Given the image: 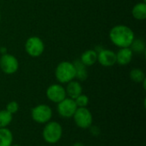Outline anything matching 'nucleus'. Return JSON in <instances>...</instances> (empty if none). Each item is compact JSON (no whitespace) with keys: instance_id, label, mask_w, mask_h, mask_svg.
I'll use <instances>...</instances> for the list:
<instances>
[{"instance_id":"f257e3e1","label":"nucleus","mask_w":146,"mask_h":146,"mask_svg":"<svg viewBox=\"0 0 146 146\" xmlns=\"http://www.w3.org/2000/svg\"><path fill=\"white\" fill-rule=\"evenodd\" d=\"M110 39L113 44L119 48L130 47L131 44L135 38L134 32L131 27L126 25L114 26L109 33Z\"/></svg>"},{"instance_id":"f03ea898","label":"nucleus","mask_w":146,"mask_h":146,"mask_svg":"<svg viewBox=\"0 0 146 146\" xmlns=\"http://www.w3.org/2000/svg\"><path fill=\"white\" fill-rule=\"evenodd\" d=\"M62 133L63 129L59 122L50 121L49 122L45 123L43 128L42 136L46 143L50 145H55L61 140L62 137Z\"/></svg>"},{"instance_id":"7ed1b4c3","label":"nucleus","mask_w":146,"mask_h":146,"mask_svg":"<svg viewBox=\"0 0 146 146\" xmlns=\"http://www.w3.org/2000/svg\"><path fill=\"white\" fill-rule=\"evenodd\" d=\"M76 72L73 62H61L55 69V77L60 84H67L75 79Z\"/></svg>"},{"instance_id":"20e7f679","label":"nucleus","mask_w":146,"mask_h":146,"mask_svg":"<svg viewBox=\"0 0 146 146\" xmlns=\"http://www.w3.org/2000/svg\"><path fill=\"white\" fill-rule=\"evenodd\" d=\"M25 50L27 54L31 57H39L44 51V43L39 37H29L25 43Z\"/></svg>"},{"instance_id":"39448f33","label":"nucleus","mask_w":146,"mask_h":146,"mask_svg":"<svg viewBox=\"0 0 146 146\" xmlns=\"http://www.w3.org/2000/svg\"><path fill=\"white\" fill-rule=\"evenodd\" d=\"M53 115L51 108L47 104H38L32 109V119L38 124H45L49 122Z\"/></svg>"},{"instance_id":"423d86ee","label":"nucleus","mask_w":146,"mask_h":146,"mask_svg":"<svg viewBox=\"0 0 146 146\" xmlns=\"http://www.w3.org/2000/svg\"><path fill=\"white\" fill-rule=\"evenodd\" d=\"M75 125L81 129H88L92 125L93 117L91 111L86 108H77L73 115Z\"/></svg>"},{"instance_id":"0eeeda50","label":"nucleus","mask_w":146,"mask_h":146,"mask_svg":"<svg viewBox=\"0 0 146 146\" xmlns=\"http://www.w3.org/2000/svg\"><path fill=\"white\" fill-rule=\"evenodd\" d=\"M0 69L5 74H14L19 69L18 59L11 54H4L0 56Z\"/></svg>"},{"instance_id":"6e6552de","label":"nucleus","mask_w":146,"mask_h":146,"mask_svg":"<svg viewBox=\"0 0 146 146\" xmlns=\"http://www.w3.org/2000/svg\"><path fill=\"white\" fill-rule=\"evenodd\" d=\"M77 105L74 99L66 98L57 104L56 110L59 115L62 118H71L77 110Z\"/></svg>"},{"instance_id":"1a4fd4ad","label":"nucleus","mask_w":146,"mask_h":146,"mask_svg":"<svg viewBox=\"0 0 146 146\" xmlns=\"http://www.w3.org/2000/svg\"><path fill=\"white\" fill-rule=\"evenodd\" d=\"M46 97L50 102L57 104L67 98L65 87L62 84H52L46 89Z\"/></svg>"},{"instance_id":"9d476101","label":"nucleus","mask_w":146,"mask_h":146,"mask_svg":"<svg viewBox=\"0 0 146 146\" xmlns=\"http://www.w3.org/2000/svg\"><path fill=\"white\" fill-rule=\"evenodd\" d=\"M98 62L103 67H112L116 63V55L111 50L102 49L98 52Z\"/></svg>"},{"instance_id":"9b49d317","label":"nucleus","mask_w":146,"mask_h":146,"mask_svg":"<svg viewBox=\"0 0 146 146\" xmlns=\"http://www.w3.org/2000/svg\"><path fill=\"white\" fill-rule=\"evenodd\" d=\"M116 55V63H118L121 66H126L128 65L133 56V52L130 49V47L127 48H120L119 50L115 53Z\"/></svg>"},{"instance_id":"f8f14e48","label":"nucleus","mask_w":146,"mask_h":146,"mask_svg":"<svg viewBox=\"0 0 146 146\" xmlns=\"http://www.w3.org/2000/svg\"><path fill=\"white\" fill-rule=\"evenodd\" d=\"M67 97L72 99H75L83 92V87L79 80H71L70 82L67 83L65 87Z\"/></svg>"},{"instance_id":"ddd939ff","label":"nucleus","mask_w":146,"mask_h":146,"mask_svg":"<svg viewBox=\"0 0 146 146\" xmlns=\"http://www.w3.org/2000/svg\"><path fill=\"white\" fill-rule=\"evenodd\" d=\"M80 61L86 67L94 65L98 62V52L94 49H90L81 54Z\"/></svg>"},{"instance_id":"4468645a","label":"nucleus","mask_w":146,"mask_h":146,"mask_svg":"<svg viewBox=\"0 0 146 146\" xmlns=\"http://www.w3.org/2000/svg\"><path fill=\"white\" fill-rule=\"evenodd\" d=\"M132 15L134 19L138 21H144L146 19V3L140 2L136 3L132 9Z\"/></svg>"},{"instance_id":"2eb2a0df","label":"nucleus","mask_w":146,"mask_h":146,"mask_svg":"<svg viewBox=\"0 0 146 146\" xmlns=\"http://www.w3.org/2000/svg\"><path fill=\"white\" fill-rule=\"evenodd\" d=\"M75 68V79H77L79 81H85L88 78V71H87V67L85 66L80 60L74 61L73 62Z\"/></svg>"},{"instance_id":"dca6fc26","label":"nucleus","mask_w":146,"mask_h":146,"mask_svg":"<svg viewBox=\"0 0 146 146\" xmlns=\"http://www.w3.org/2000/svg\"><path fill=\"white\" fill-rule=\"evenodd\" d=\"M13 139V133L8 127L0 128V146H11Z\"/></svg>"},{"instance_id":"f3484780","label":"nucleus","mask_w":146,"mask_h":146,"mask_svg":"<svg viewBox=\"0 0 146 146\" xmlns=\"http://www.w3.org/2000/svg\"><path fill=\"white\" fill-rule=\"evenodd\" d=\"M130 79L135 83H142L145 80V74L140 68H133L129 74Z\"/></svg>"},{"instance_id":"a211bd4d","label":"nucleus","mask_w":146,"mask_h":146,"mask_svg":"<svg viewBox=\"0 0 146 146\" xmlns=\"http://www.w3.org/2000/svg\"><path fill=\"white\" fill-rule=\"evenodd\" d=\"M13 120V115L6 110H0V128L7 127Z\"/></svg>"},{"instance_id":"6ab92c4d","label":"nucleus","mask_w":146,"mask_h":146,"mask_svg":"<svg viewBox=\"0 0 146 146\" xmlns=\"http://www.w3.org/2000/svg\"><path fill=\"white\" fill-rule=\"evenodd\" d=\"M130 49L133 52L141 54L145 51V43L142 38H134L130 45Z\"/></svg>"},{"instance_id":"aec40b11","label":"nucleus","mask_w":146,"mask_h":146,"mask_svg":"<svg viewBox=\"0 0 146 146\" xmlns=\"http://www.w3.org/2000/svg\"><path fill=\"white\" fill-rule=\"evenodd\" d=\"M78 108H86L89 104V98L85 94H80L75 99H74Z\"/></svg>"},{"instance_id":"412c9836","label":"nucleus","mask_w":146,"mask_h":146,"mask_svg":"<svg viewBox=\"0 0 146 146\" xmlns=\"http://www.w3.org/2000/svg\"><path fill=\"white\" fill-rule=\"evenodd\" d=\"M19 108H20L19 104H18L16 101H11V102H9V103L7 104L6 109H5V110H6L8 112H9L10 114L15 115V114H16V113L18 112Z\"/></svg>"},{"instance_id":"4be33fe9","label":"nucleus","mask_w":146,"mask_h":146,"mask_svg":"<svg viewBox=\"0 0 146 146\" xmlns=\"http://www.w3.org/2000/svg\"><path fill=\"white\" fill-rule=\"evenodd\" d=\"M89 128L91 129V133H92L93 135H96V136L99 135V133H100V130H99L96 126H92V125Z\"/></svg>"},{"instance_id":"5701e85b","label":"nucleus","mask_w":146,"mask_h":146,"mask_svg":"<svg viewBox=\"0 0 146 146\" xmlns=\"http://www.w3.org/2000/svg\"><path fill=\"white\" fill-rule=\"evenodd\" d=\"M0 53L1 55H4L8 53V49L5 46H0Z\"/></svg>"},{"instance_id":"b1692460","label":"nucleus","mask_w":146,"mask_h":146,"mask_svg":"<svg viewBox=\"0 0 146 146\" xmlns=\"http://www.w3.org/2000/svg\"><path fill=\"white\" fill-rule=\"evenodd\" d=\"M72 146H86L83 143H81V142H75L74 145Z\"/></svg>"},{"instance_id":"393cba45","label":"nucleus","mask_w":146,"mask_h":146,"mask_svg":"<svg viewBox=\"0 0 146 146\" xmlns=\"http://www.w3.org/2000/svg\"><path fill=\"white\" fill-rule=\"evenodd\" d=\"M11 146H21V145H18V144H15V145H14V144H12V145Z\"/></svg>"},{"instance_id":"a878e982","label":"nucleus","mask_w":146,"mask_h":146,"mask_svg":"<svg viewBox=\"0 0 146 146\" xmlns=\"http://www.w3.org/2000/svg\"><path fill=\"white\" fill-rule=\"evenodd\" d=\"M0 21H1V13H0Z\"/></svg>"},{"instance_id":"bb28decb","label":"nucleus","mask_w":146,"mask_h":146,"mask_svg":"<svg viewBox=\"0 0 146 146\" xmlns=\"http://www.w3.org/2000/svg\"><path fill=\"white\" fill-rule=\"evenodd\" d=\"M0 46H1V45H0Z\"/></svg>"}]
</instances>
